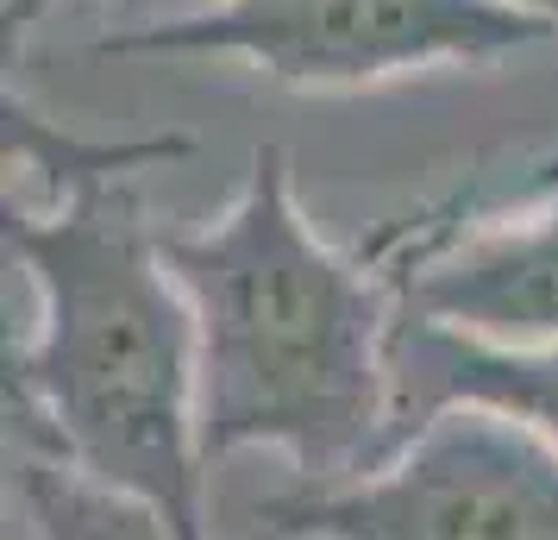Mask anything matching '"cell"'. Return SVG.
I'll return each instance as SVG.
<instances>
[{"instance_id":"obj_9","label":"cell","mask_w":558,"mask_h":540,"mask_svg":"<svg viewBox=\"0 0 558 540\" xmlns=\"http://www.w3.org/2000/svg\"><path fill=\"white\" fill-rule=\"evenodd\" d=\"M496 7H514V13H533V20L558 26V0H496Z\"/></svg>"},{"instance_id":"obj_4","label":"cell","mask_w":558,"mask_h":540,"mask_svg":"<svg viewBox=\"0 0 558 540\" xmlns=\"http://www.w3.org/2000/svg\"><path fill=\"white\" fill-rule=\"evenodd\" d=\"M558 26L496 0H214L95 38V57H239L282 88H364L439 63H496Z\"/></svg>"},{"instance_id":"obj_2","label":"cell","mask_w":558,"mask_h":540,"mask_svg":"<svg viewBox=\"0 0 558 540\" xmlns=\"http://www.w3.org/2000/svg\"><path fill=\"white\" fill-rule=\"evenodd\" d=\"M38 321L7 359L13 421L88 478L207 540L195 309L126 182H82L51 214L7 207Z\"/></svg>"},{"instance_id":"obj_5","label":"cell","mask_w":558,"mask_h":540,"mask_svg":"<svg viewBox=\"0 0 558 540\" xmlns=\"http://www.w3.org/2000/svg\"><path fill=\"white\" fill-rule=\"evenodd\" d=\"M402 314L489 346H558V202L408 264Z\"/></svg>"},{"instance_id":"obj_7","label":"cell","mask_w":558,"mask_h":540,"mask_svg":"<svg viewBox=\"0 0 558 540\" xmlns=\"http://www.w3.org/2000/svg\"><path fill=\"white\" fill-rule=\"evenodd\" d=\"M7 509L26 540H182L157 503L88 478L20 428L7 440Z\"/></svg>"},{"instance_id":"obj_8","label":"cell","mask_w":558,"mask_h":540,"mask_svg":"<svg viewBox=\"0 0 558 540\" xmlns=\"http://www.w3.org/2000/svg\"><path fill=\"white\" fill-rule=\"evenodd\" d=\"M189 139H145V145H82L70 132H57L51 120H38L20 95H7V157H20L32 170H45L57 182V195H70L82 182H126L138 164H163L182 157Z\"/></svg>"},{"instance_id":"obj_3","label":"cell","mask_w":558,"mask_h":540,"mask_svg":"<svg viewBox=\"0 0 558 540\" xmlns=\"http://www.w3.org/2000/svg\"><path fill=\"white\" fill-rule=\"evenodd\" d=\"M252 540H558V453L496 409H439L371 471L257 503Z\"/></svg>"},{"instance_id":"obj_1","label":"cell","mask_w":558,"mask_h":540,"mask_svg":"<svg viewBox=\"0 0 558 540\" xmlns=\"http://www.w3.org/2000/svg\"><path fill=\"white\" fill-rule=\"evenodd\" d=\"M163 257L195 309L207 465L270 446L302 484H339L383 459L402 302L377 271L314 232L282 145L252 152L220 220L163 232Z\"/></svg>"},{"instance_id":"obj_6","label":"cell","mask_w":558,"mask_h":540,"mask_svg":"<svg viewBox=\"0 0 558 540\" xmlns=\"http://www.w3.org/2000/svg\"><path fill=\"white\" fill-rule=\"evenodd\" d=\"M389 384H396L389 446L439 409H496L558 453V346H489V339H464L452 327L396 314Z\"/></svg>"},{"instance_id":"obj_10","label":"cell","mask_w":558,"mask_h":540,"mask_svg":"<svg viewBox=\"0 0 558 540\" xmlns=\"http://www.w3.org/2000/svg\"><path fill=\"white\" fill-rule=\"evenodd\" d=\"M38 7H45V0H7V26H13V32H26Z\"/></svg>"}]
</instances>
